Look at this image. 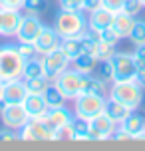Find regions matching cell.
I'll return each instance as SVG.
<instances>
[{"label":"cell","instance_id":"obj_1","mask_svg":"<svg viewBox=\"0 0 145 151\" xmlns=\"http://www.w3.org/2000/svg\"><path fill=\"white\" fill-rule=\"evenodd\" d=\"M52 26L62 40L64 38H80L88 30V18L84 16V10H64V8H60Z\"/></svg>","mask_w":145,"mask_h":151},{"label":"cell","instance_id":"obj_2","mask_svg":"<svg viewBox=\"0 0 145 151\" xmlns=\"http://www.w3.org/2000/svg\"><path fill=\"white\" fill-rule=\"evenodd\" d=\"M24 58L20 56L16 44H4L0 46V82L22 78L24 70Z\"/></svg>","mask_w":145,"mask_h":151},{"label":"cell","instance_id":"obj_3","mask_svg":"<svg viewBox=\"0 0 145 151\" xmlns=\"http://www.w3.org/2000/svg\"><path fill=\"white\" fill-rule=\"evenodd\" d=\"M107 96L117 99V101H121V104H125V106L131 107V109H137V107L143 104V88H141L135 80L111 82Z\"/></svg>","mask_w":145,"mask_h":151},{"label":"cell","instance_id":"obj_4","mask_svg":"<svg viewBox=\"0 0 145 151\" xmlns=\"http://www.w3.org/2000/svg\"><path fill=\"white\" fill-rule=\"evenodd\" d=\"M107 96H99V93H80L74 99V115L80 119L90 121L95 115L103 113Z\"/></svg>","mask_w":145,"mask_h":151},{"label":"cell","instance_id":"obj_5","mask_svg":"<svg viewBox=\"0 0 145 151\" xmlns=\"http://www.w3.org/2000/svg\"><path fill=\"white\" fill-rule=\"evenodd\" d=\"M54 83L58 86V90L64 93V98L68 101H74L82 93V74L78 70H74L72 66L68 70H64L60 76H56Z\"/></svg>","mask_w":145,"mask_h":151},{"label":"cell","instance_id":"obj_6","mask_svg":"<svg viewBox=\"0 0 145 151\" xmlns=\"http://www.w3.org/2000/svg\"><path fill=\"white\" fill-rule=\"evenodd\" d=\"M113 64V82H123V80H135L137 72V60L133 52H115L111 58Z\"/></svg>","mask_w":145,"mask_h":151},{"label":"cell","instance_id":"obj_7","mask_svg":"<svg viewBox=\"0 0 145 151\" xmlns=\"http://www.w3.org/2000/svg\"><path fill=\"white\" fill-rule=\"evenodd\" d=\"M20 141H56L54 129L48 125L44 119H28L20 131Z\"/></svg>","mask_w":145,"mask_h":151},{"label":"cell","instance_id":"obj_8","mask_svg":"<svg viewBox=\"0 0 145 151\" xmlns=\"http://www.w3.org/2000/svg\"><path fill=\"white\" fill-rule=\"evenodd\" d=\"M0 117L4 127L16 129V131H20L30 119L22 104H2V101H0Z\"/></svg>","mask_w":145,"mask_h":151},{"label":"cell","instance_id":"obj_9","mask_svg":"<svg viewBox=\"0 0 145 151\" xmlns=\"http://www.w3.org/2000/svg\"><path fill=\"white\" fill-rule=\"evenodd\" d=\"M42 64H44V74L54 82L56 76H60L64 70H68L72 66V60L68 58V54L64 52L62 48H56L50 54L42 56Z\"/></svg>","mask_w":145,"mask_h":151},{"label":"cell","instance_id":"obj_10","mask_svg":"<svg viewBox=\"0 0 145 151\" xmlns=\"http://www.w3.org/2000/svg\"><path fill=\"white\" fill-rule=\"evenodd\" d=\"M46 24L38 18V14L34 12H28V14H22V22H20V28L16 32V40L18 42H36V38L40 36V32L44 30Z\"/></svg>","mask_w":145,"mask_h":151},{"label":"cell","instance_id":"obj_11","mask_svg":"<svg viewBox=\"0 0 145 151\" xmlns=\"http://www.w3.org/2000/svg\"><path fill=\"white\" fill-rule=\"evenodd\" d=\"M117 123H115L109 115L99 113L93 119H90V141H106L111 139V133L115 131Z\"/></svg>","mask_w":145,"mask_h":151},{"label":"cell","instance_id":"obj_12","mask_svg":"<svg viewBox=\"0 0 145 151\" xmlns=\"http://www.w3.org/2000/svg\"><path fill=\"white\" fill-rule=\"evenodd\" d=\"M26 96H28V90L22 78L2 82V99H0L2 104H22Z\"/></svg>","mask_w":145,"mask_h":151},{"label":"cell","instance_id":"obj_13","mask_svg":"<svg viewBox=\"0 0 145 151\" xmlns=\"http://www.w3.org/2000/svg\"><path fill=\"white\" fill-rule=\"evenodd\" d=\"M60 44H62V38L58 36V32L54 30V26H44V30L40 32V36L36 38V42H34L38 56L50 54L52 50L60 48Z\"/></svg>","mask_w":145,"mask_h":151},{"label":"cell","instance_id":"obj_14","mask_svg":"<svg viewBox=\"0 0 145 151\" xmlns=\"http://www.w3.org/2000/svg\"><path fill=\"white\" fill-rule=\"evenodd\" d=\"M22 22V12L16 8H2V22H0V36L16 38V32Z\"/></svg>","mask_w":145,"mask_h":151},{"label":"cell","instance_id":"obj_15","mask_svg":"<svg viewBox=\"0 0 145 151\" xmlns=\"http://www.w3.org/2000/svg\"><path fill=\"white\" fill-rule=\"evenodd\" d=\"M24 109L28 113L30 119H44V115L48 113V104L44 99V93H28L22 101Z\"/></svg>","mask_w":145,"mask_h":151},{"label":"cell","instance_id":"obj_16","mask_svg":"<svg viewBox=\"0 0 145 151\" xmlns=\"http://www.w3.org/2000/svg\"><path fill=\"white\" fill-rule=\"evenodd\" d=\"M74 111H70L66 106L62 107H52V109H48V113L44 115V121H46L48 125L56 131L58 127H62V125H66V123H72L74 121Z\"/></svg>","mask_w":145,"mask_h":151},{"label":"cell","instance_id":"obj_17","mask_svg":"<svg viewBox=\"0 0 145 151\" xmlns=\"http://www.w3.org/2000/svg\"><path fill=\"white\" fill-rule=\"evenodd\" d=\"M109 91V82L101 80L95 74H82V93H99L107 96Z\"/></svg>","mask_w":145,"mask_h":151},{"label":"cell","instance_id":"obj_18","mask_svg":"<svg viewBox=\"0 0 145 151\" xmlns=\"http://www.w3.org/2000/svg\"><path fill=\"white\" fill-rule=\"evenodd\" d=\"M113 16H115V12H111V10L101 6L98 10H93V12H90V16H88V26L93 28V30H98V32H101L103 28H109L113 24Z\"/></svg>","mask_w":145,"mask_h":151},{"label":"cell","instance_id":"obj_19","mask_svg":"<svg viewBox=\"0 0 145 151\" xmlns=\"http://www.w3.org/2000/svg\"><path fill=\"white\" fill-rule=\"evenodd\" d=\"M135 20H137L135 16H131V14H127V12L119 10V12H115V16H113L111 28L117 32L119 38H129L131 30H133V26H135Z\"/></svg>","mask_w":145,"mask_h":151},{"label":"cell","instance_id":"obj_20","mask_svg":"<svg viewBox=\"0 0 145 151\" xmlns=\"http://www.w3.org/2000/svg\"><path fill=\"white\" fill-rule=\"evenodd\" d=\"M129 111H131V107H127L125 104H121V101H117V99H113V98H109V96H107L103 113H106V115H109V117H111L117 125H119V123H121V121L129 115Z\"/></svg>","mask_w":145,"mask_h":151},{"label":"cell","instance_id":"obj_21","mask_svg":"<svg viewBox=\"0 0 145 151\" xmlns=\"http://www.w3.org/2000/svg\"><path fill=\"white\" fill-rule=\"evenodd\" d=\"M72 68L78 70L80 74H93L95 68H98V60H95V56L90 52H82L78 58L72 60Z\"/></svg>","mask_w":145,"mask_h":151},{"label":"cell","instance_id":"obj_22","mask_svg":"<svg viewBox=\"0 0 145 151\" xmlns=\"http://www.w3.org/2000/svg\"><path fill=\"white\" fill-rule=\"evenodd\" d=\"M119 127H123L127 133H131V135H135V133H139L141 129H145V115L139 113V111H135V109H131L129 115L119 123Z\"/></svg>","mask_w":145,"mask_h":151},{"label":"cell","instance_id":"obj_23","mask_svg":"<svg viewBox=\"0 0 145 151\" xmlns=\"http://www.w3.org/2000/svg\"><path fill=\"white\" fill-rule=\"evenodd\" d=\"M36 76H46L44 74V64H42V56H36L32 60L24 62V70H22V80H30Z\"/></svg>","mask_w":145,"mask_h":151},{"label":"cell","instance_id":"obj_24","mask_svg":"<svg viewBox=\"0 0 145 151\" xmlns=\"http://www.w3.org/2000/svg\"><path fill=\"white\" fill-rule=\"evenodd\" d=\"M44 99H46V104H48V107H50V109H52V107L66 106V101H68V99L64 98V93L58 90V86H56L54 82L50 83V86H48V90L44 91Z\"/></svg>","mask_w":145,"mask_h":151},{"label":"cell","instance_id":"obj_25","mask_svg":"<svg viewBox=\"0 0 145 151\" xmlns=\"http://www.w3.org/2000/svg\"><path fill=\"white\" fill-rule=\"evenodd\" d=\"M24 83H26L28 93H44L48 90V86L52 83V80L48 76H36V78H30V80H24Z\"/></svg>","mask_w":145,"mask_h":151},{"label":"cell","instance_id":"obj_26","mask_svg":"<svg viewBox=\"0 0 145 151\" xmlns=\"http://www.w3.org/2000/svg\"><path fill=\"white\" fill-rule=\"evenodd\" d=\"M60 48L68 54L70 60L78 58L80 54L84 52V48H82V38H64V40H62V44H60Z\"/></svg>","mask_w":145,"mask_h":151},{"label":"cell","instance_id":"obj_27","mask_svg":"<svg viewBox=\"0 0 145 151\" xmlns=\"http://www.w3.org/2000/svg\"><path fill=\"white\" fill-rule=\"evenodd\" d=\"M74 141H90V121L74 117Z\"/></svg>","mask_w":145,"mask_h":151},{"label":"cell","instance_id":"obj_28","mask_svg":"<svg viewBox=\"0 0 145 151\" xmlns=\"http://www.w3.org/2000/svg\"><path fill=\"white\" fill-rule=\"evenodd\" d=\"M117 52L115 50L113 44H107V42H103V40H99L98 44H95V48H93V56H95V60L101 62V60H111L113 58V54Z\"/></svg>","mask_w":145,"mask_h":151},{"label":"cell","instance_id":"obj_29","mask_svg":"<svg viewBox=\"0 0 145 151\" xmlns=\"http://www.w3.org/2000/svg\"><path fill=\"white\" fill-rule=\"evenodd\" d=\"M95 76H99L101 80H106V82H113V64H111V60H101L98 62V68H95V72H93Z\"/></svg>","mask_w":145,"mask_h":151},{"label":"cell","instance_id":"obj_30","mask_svg":"<svg viewBox=\"0 0 145 151\" xmlns=\"http://www.w3.org/2000/svg\"><path fill=\"white\" fill-rule=\"evenodd\" d=\"M129 40L133 46L145 44V20H135V26L129 34Z\"/></svg>","mask_w":145,"mask_h":151},{"label":"cell","instance_id":"obj_31","mask_svg":"<svg viewBox=\"0 0 145 151\" xmlns=\"http://www.w3.org/2000/svg\"><path fill=\"white\" fill-rule=\"evenodd\" d=\"M54 137L56 141H74V125L72 123H66L54 131Z\"/></svg>","mask_w":145,"mask_h":151},{"label":"cell","instance_id":"obj_32","mask_svg":"<svg viewBox=\"0 0 145 151\" xmlns=\"http://www.w3.org/2000/svg\"><path fill=\"white\" fill-rule=\"evenodd\" d=\"M16 48H18V52H20V56H22L24 60H32V58H36V56H38L36 46L32 44V42H18Z\"/></svg>","mask_w":145,"mask_h":151},{"label":"cell","instance_id":"obj_33","mask_svg":"<svg viewBox=\"0 0 145 151\" xmlns=\"http://www.w3.org/2000/svg\"><path fill=\"white\" fill-rule=\"evenodd\" d=\"M46 6H48L46 0H24V10H26V12L38 14V12H44Z\"/></svg>","mask_w":145,"mask_h":151},{"label":"cell","instance_id":"obj_34","mask_svg":"<svg viewBox=\"0 0 145 151\" xmlns=\"http://www.w3.org/2000/svg\"><path fill=\"white\" fill-rule=\"evenodd\" d=\"M123 12H127L131 16H137L141 10H143V2L141 0H123Z\"/></svg>","mask_w":145,"mask_h":151},{"label":"cell","instance_id":"obj_35","mask_svg":"<svg viewBox=\"0 0 145 151\" xmlns=\"http://www.w3.org/2000/svg\"><path fill=\"white\" fill-rule=\"evenodd\" d=\"M99 40H103V42H107V44H113V46H117V42L121 40V38L117 36V32L109 26V28H103V30L99 32Z\"/></svg>","mask_w":145,"mask_h":151},{"label":"cell","instance_id":"obj_36","mask_svg":"<svg viewBox=\"0 0 145 151\" xmlns=\"http://www.w3.org/2000/svg\"><path fill=\"white\" fill-rule=\"evenodd\" d=\"M64 10H84V0H58Z\"/></svg>","mask_w":145,"mask_h":151},{"label":"cell","instance_id":"obj_37","mask_svg":"<svg viewBox=\"0 0 145 151\" xmlns=\"http://www.w3.org/2000/svg\"><path fill=\"white\" fill-rule=\"evenodd\" d=\"M111 139H113V141H133V135H131V133H127L123 127H119V125H117V127H115V131L111 133Z\"/></svg>","mask_w":145,"mask_h":151},{"label":"cell","instance_id":"obj_38","mask_svg":"<svg viewBox=\"0 0 145 151\" xmlns=\"http://www.w3.org/2000/svg\"><path fill=\"white\" fill-rule=\"evenodd\" d=\"M16 139H20L16 129H8V127L0 129V141H16Z\"/></svg>","mask_w":145,"mask_h":151},{"label":"cell","instance_id":"obj_39","mask_svg":"<svg viewBox=\"0 0 145 151\" xmlns=\"http://www.w3.org/2000/svg\"><path fill=\"white\" fill-rule=\"evenodd\" d=\"M135 82L145 90V60L137 62V72H135Z\"/></svg>","mask_w":145,"mask_h":151},{"label":"cell","instance_id":"obj_40","mask_svg":"<svg viewBox=\"0 0 145 151\" xmlns=\"http://www.w3.org/2000/svg\"><path fill=\"white\" fill-rule=\"evenodd\" d=\"M101 6L111 12H119L123 8V0H101Z\"/></svg>","mask_w":145,"mask_h":151},{"label":"cell","instance_id":"obj_41","mask_svg":"<svg viewBox=\"0 0 145 151\" xmlns=\"http://www.w3.org/2000/svg\"><path fill=\"white\" fill-rule=\"evenodd\" d=\"M0 8H16V10H22L24 0H0Z\"/></svg>","mask_w":145,"mask_h":151},{"label":"cell","instance_id":"obj_42","mask_svg":"<svg viewBox=\"0 0 145 151\" xmlns=\"http://www.w3.org/2000/svg\"><path fill=\"white\" fill-rule=\"evenodd\" d=\"M101 8V0H84V12H93Z\"/></svg>","mask_w":145,"mask_h":151},{"label":"cell","instance_id":"obj_43","mask_svg":"<svg viewBox=\"0 0 145 151\" xmlns=\"http://www.w3.org/2000/svg\"><path fill=\"white\" fill-rule=\"evenodd\" d=\"M133 56H135V60H145V44H139L135 46V52H133Z\"/></svg>","mask_w":145,"mask_h":151},{"label":"cell","instance_id":"obj_44","mask_svg":"<svg viewBox=\"0 0 145 151\" xmlns=\"http://www.w3.org/2000/svg\"><path fill=\"white\" fill-rule=\"evenodd\" d=\"M0 99H2V82H0Z\"/></svg>","mask_w":145,"mask_h":151},{"label":"cell","instance_id":"obj_45","mask_svg":"<svg viewBox=\"0 0 145 151\" xmlns=\"http://www.w3.org/2000/svg\"><path fill=\"white\" fill-rule=\"evenodd\" d=\"M0 22H2V8H0Z\"/></svg>","mask_w":145,"mask_h":151},{"label":"cell","instance_id":"obj_46","mask_svg":"<svg viewBox=\"0 0 145 151\" xmlns=\"http://www.w3.org/2000/svg\"><path fill=\"white\" fill-rule=\"evenodd\" d=\"M141 2H143V8H145V0H141Z\"/></svg>","mask_w":145,"mask_h":151}]
</instances>
